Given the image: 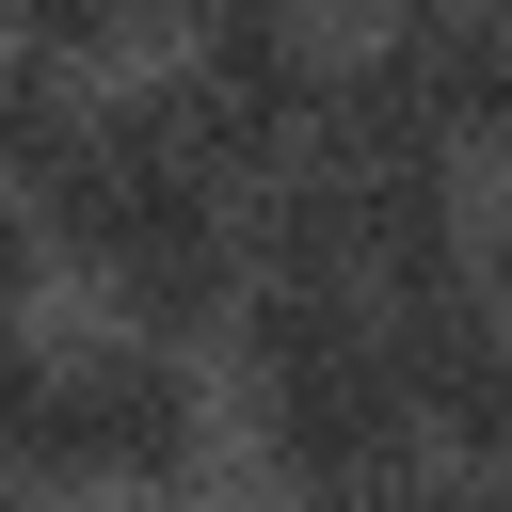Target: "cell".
Returning <instances> with one entry per match:
<instances>
[{"instance_id":"6da1fadb","label":"cell","mask_w":512,"mask_h":512,"mask_svg":"<svg viewBox=\"0 0 512 512\" xmlns=\"http://www.w3.org/2000/svg\"><path fill=\"white\" fill-rule=\"evenodd\" d=\"M48 480L64 496H192L208 480V384L176 336H64L48 368Z\"/></svg>"},{"instance_id":"7a4b0ae2","label":"cell","mask_w":512,"mask_h":512,"mask_svg":"<svg viewBox=\"0 0 512 512\" xmlns=\"http://www.w3.org/2000/svg\"><path fill=\"white\" fill-rule=\"evenodd\" d=\"M320 64H336L320 16H192V64L144 80V96H160V128H176V160H192L208 192H256L272 160H304Z\"/></svg>"},{"instance_id":"3957f363","label":"cell","mask_w":512,"mask_h":512,"mask_svg":"<svg viewBox=\"0 0 512 512\" xmlns=\"http://www.w3.org/2000/svg\"><path fill=\"white\" fill-rule=\"evenodd\" d=\"M368 320H384V384H400L416 448H464V464H496V432H512V336H496L480 272H448V288H400V304H368Z\"/></svg>"},{"instance_id":"277c9868","label":"cell","mask_w":512,"mask_h":512,"mask_svg":"<svg viewBox=\"0 0 512 512\" xmlns=\"http://www.w3.org/2000/svg\"><path fill=\"white\" fill-rule=\"evenodd\" d=\"M96 288H112V320L128 336H224V304H240V192H208V208H160L144 240H112L96 256Z\"/></svg>"},{"instance_id":"5b68a950","label":"cell","mask_w":512,"mask_h":512,"mask_svg":"<svg viewBox=\"0 0 512 512\" xmlns=\"http://www.w3.org/2000/svg\"><path fill=\"white\" fill-rule=\"evenodd\" d=\"M368 64H384V96H400L416 128H448V144H480V128L512 112V16H496V0H400Z\"/></svg>"},{"instance_id":"8992f818","label":"cell","mask_w":512,"mask_h":512,"mask_svg":"<svg viewBox=\"0 0 512 512\" xmlns=\"http://www.w3.org/2000/svg\"><path fill=\"white\" fill-rule=\"evenodd\" d=\"M64 112H80V64H48V48H16V32H0V192L64 144Z\"/></svg>"},{"instance_id":"52a82bcc","label":"cell","mask_w":512,"mask_h":512,"mask_svg":"<svg viewBox=\"0 0 512 512\" xmlns=\"http://www.w3.org/2000/svg\"><path fill=\"white\" fill-rule=\"evenodd\" d=\"M0 32L48 64H112L128 32H176V0H0Z\"/></svg>"},{"instance_id":"ba28073f","label":"cell","mask_w":512,"mask_h":512,"mask_svg":"<svg viewBox=\"0 0 512 512\" xmlns=\"http://www.w3.org/2000/svg\"><path fill=\"white\" fill-rule=\"evenodd\" d=\"M48 368H64V336H32V304H0V464L16 480H48Z\"/></svg>"},{"instance_id":"9c48e42d","label":"cell","mask_w":512,"mask_h":512,"mask_svg":"<svg viewBox=\"0 0 512 512\" xmlns=\"http://www.w3.org/2000/svg\"><path fill=\"white\" fill-rule=\"evenodd\" d=\"M368 512H512V496H496V464H464V448H400Z\"/></svg>"}]
</instances>
